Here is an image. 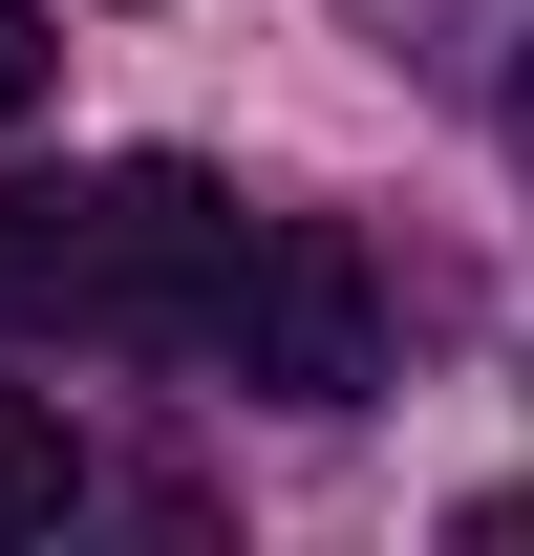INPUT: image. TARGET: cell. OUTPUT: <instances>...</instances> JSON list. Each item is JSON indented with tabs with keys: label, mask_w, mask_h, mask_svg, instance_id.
Segmentation results:
<instances>
[{
	"label": "cell",
	"mask_w": 534,
	"mask_h": 556,
	"mask_svg": "<svg viewBox=\"0 0 534 556\" xmlns=\"http://www.w3.org/2000/svg\"><path fill=\"white\" fill-rule=\"evenodd\" d=\"M86 514V450H65V407L43 386H0V535H65Z\"/></svg>",
	"instance_id": "3"
},
{
	"label": "cell",
	"mask_w": 534,
	"mask_h": 556,
	"mask_svg": "<svg viewBox=\"0 0 534 556\" xmlns=\"http://www.w3.org/2000/svg\"><path fill=\"white\" fill-rule=\"evenodd\" d=\"M43 108V0H0V129Z\"/></svg>",
	"instance_id": "4"
},
{
	"label": "cell",
	"mask_w": 534,
	"mask_h": 556,
	"mask_svg": "<svg viewBox=\"0 0 534 556\" xmlns=\"http://www.w3.org/2000/svg\"><path fill=\"white\" fill-rule=\"evenodd\" d=\"M364 43H385L428 108H470V129L534 172V0H364Z\"/></svg>",
	"instance_id": "2"
},
{
	"label": "cell",
	"mask_w": 534,
	"mask_h": 556,
	"mask_svg": "<svg viewBox=\"0 0 534 556\" xmlns=\"http://www.w3.org/2000/svg\"><path fill=\"white\" fill-rule=\"evenodd\" d=\"M214 364L278 386V407H364V386H385V300H364V257H342L321 214H257V257L214 300Z\"/></svg>",
	"instance_id": "1"
}]
</instances>
